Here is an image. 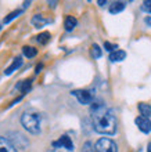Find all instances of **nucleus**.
<instances>
[{"label":"nucleus","mask_w":151,"mask_h":152,"mask_svg":"<svg viewBox=\"0 0 151 152\" xmlns=\"http://www.w3.org/2000/svg\"><path fill=\"white\" fill-rule=\"evenodd\" d=\"M91 123L93 127L100 134L112 136L116 132V116L114 111L105 107L103 101H93L90 107Z\"/></svg>","instance_id":"obj_1"},{"label":"nucleus","mask_w":151,"mask_h":152,"mask_svg":"<svg viewBox=\"0 0 151 152\" xmlns=\"http://www.w3.org/2000/svg\"><path fill=\"white\" fill-rule=\"evenodd\" d=\"M21 123L31 134H39L40 133V115L35 112H25L21 116Z\"/></svg>","instance_id":"obj_2"},{"label":"nucleus","mask_w":151,"mask_h":152,"mask_svg":"<svg viewBox=\"0 0 151 152\" xmlns=\"http://www.w3.org/2000/svg\"><path fill=\"white\" fill-rule=\"evenodd\" d=\"M7 141L14 147V148H20V149H27L29 147V141L28 138L21 134L20 132H10L7 134Z\"/></svg>","instance_id":"obj_3"},{"label":"nucleus","mask_w":151,"mask_h":152,"mask_svg":"<svg viewBox=\"0 0 151 152\" xmlns=\"http://www.w3.org/2000/svg\"><path fill=\"white\" fill-rule=\"evenodd\" d=\"M96 152H118V147L111 138H107V137H103V138H99L96 141L94 145Z\"/></svg>","instance_id":"obj_4"},{"label":"nucleus","mask_w":151,"mask_h":152,"mask_svg":"<svg viewBox=\"0 0 151 152\" xmlns=\"http://www.w3.org/2000/svg\"><path fill=\"white\" fill-rule=\"evenodd\" d=\"M72 94L78 98L80 104L83 105H89L93 102L94 100V96H93V93L89 91V90H75V91H72Z\"/></svg>","instance_id":"obj_5"},{"label":"nucleus","mask_w":151,"mask_h":152,"mask_svg":"<svg viewBox=\"0 0 151 152\" xmlns=\"http://www.w3.org/2000/svg\"><path fill=\"white\" fill-rule=\"evenodd\" d=\"M135 122H136V124H137V127H139L140 132L146 133V134L151 133V120L148 119V118H144V116H137Z\"/></svg>","instance_id":"obj_6"},{"label":"nucleus","mask_w":151,"mask_h":152,"mask_svg":"<svg viewBox=\"0 0 151 152\" xmlns=\"http://www.w3.org/2000/svg\"><path fill=\"white\" fill-rule=\"evenodd\" d=\"M53 147H56V148H65V149H68V151H72V149H74L72 140L68 136L60 137L57 141H54V142H53Z\"/></svg>","instance_id":"obj_7"},{"label":"nucleus","mask_w":151,"mask_h":152,"mask_svg":"<svg viewBox=\"0 0 151 152\" xmlns=\"http://www.w3.org/2000/svg\"><path fill=\"white\" fill-rule=\"evenodd\" d=\"M0 152H17V149L8 142L6 137L0 136Z\"/></svg>","instance_id":"obj_8"},{"label":"nucleus","mask_w":151,"mask_h":152,"mask_svg":"<svg viewBox=\"0 0 151 152\" xmlns=\"http://www.w3.org/2000/svg\"><path fill=\"white\" fill-rule=\"evenodd\" d=\"M125 58H126V53L123 50H115V51H112L110 54V60L112 62H119V61H123Z\"/></svg>","instance_id":"obj_9"},{"label":"nucleus","mask_w":151,"mask_h":152,"mask_svg":"<svg viewBox=\"0 0 151 152\" xmlns=\"http://www.w3.org/2000/svg\"><path fill=\"white\" fill-rule=\"evenodd\" d=\"M47 22H50V20H46L42 14L33 15V18H32V24L35 25V28H42V26H44Z\"/></svg>","instance_id":"obj_10"},{"label":"nucleus","mask_w":151,"mask_h":152,"mask_svg":"<svg viewBox=\"0 0 151 152\" xmlns=\"http://www.w3.org/2000/svg\"><path fill=\"white\" fill-rule=\"evenodd\" d=\"M125 7H126L125 1H114V3L110 6V12H111V14H118V12L123 11Z\"/></svg>","instance_id":"obj_11"},{"label":"nucleus","mask_w":151,"mask_h":152,"mask_svg":"<svg viewBox=\"0 0 151 152\" xmlns=\"http://www.w3.org/2000/svg\"><path fill=\"white\" fill-rule=\"evenodd\" d=\"M21 65H22V60H21L20 57H18V58H15V60L13 61V64L10 65V66H8V68L6 69V71H4V73H6V75H11V73L14 72L15 69L20 68Z\"/></svg>","instance_id":"obj_12"},{"label":"nucleus","mask_w":151,"mask_h":152,"mask_svg":"<svg viewBox=\"0 0 151 152\" xmlns=\"http://www.w3.org/2000/svg\"><path fill=\"white\" fill-rule=\"evenodd\" d=\"M76 25H78V21H76L75 17H67V18H65V22H64L65 31H68V32H71V31H72L74 28H75Z\"/></svg>","instance_id":"obj_13"},{"label":"nucleus","mask_w":151,"mask_h":152,"mask_svg":"<svg viewBox=\"0 0 151 152\" xmlns=\"http://www.w3.org/2000/svg\"><path fill=\"white\" fill-rule=\"evenodd\" d=\"M139 111H140V113H141V116H144V118H148V119H150V116H151V107H150V104L140 102V104H139Z\"/></svg>","instance_id":"obj_14"},{"label":"nucleus","mask_w":151,"mask_h":152,"mask_svg":"<svg viewBox=\"0 0 151 152\" xmlns=\"http://www.w3.org/2000/svg\"><path fill=\"white\" fill-rule=\"evenodd\" d=\"M50 33L49 32H43V33H40V35H38L36 36V42L38 43H40V44H46V43H49V40H50Z\"/></svg>","instance_id":"obj_15"},{"label":"nucleus","mask_w":151,"mask_h":152,"mask_svg":"<svg viewBox=\"0 0 151 152\" xmlns=\"http://www.w3.org/2000/svg\"><path fill=\"white\" fill-rule=\"evenodd\" d=\"M22 53H24V56L28 57V58H32V57H35L36 54H38L36 48L31 47V46H25V47L22 48Z\"/></svg>","instance_id":"obj_16"},{"label":"nucleus","mask_w":151,"mask_h":152,"mask_svg":"<svg viewBox=\"0 0 151 152\" xmlns=\"http://www.w3.org/2000/svg\"><path fill=\"white\" fill-rule=\"evenodd\" d=\"M17 88H20L21 93H28L29 88H31V80H24V82H21L18 86H17Z\"/></svg>","instance_id":"obj_17"},{"label":"nucleus","mask_w":151,"mask_h":152,"mask_svg":"<svg viewBox=\"0 0 151 152\" xmlns=\"http://www.w3.org/2000/svg\"><path fill=\"white\" fill-rule=\"evenodd\" d=\"M20 14H22V10H15V11H13L11 14H8L6 18H4V24H8V22H11L14 18H17V17L20 15Z\"/></svg>","instance_id":"obj_18"},{"label":"nucleus","mask_w":151,"mask_h":152,"mask_svg":"<svg viewBox=\"0 0 151 152\" xmlns=\"http://www.w3.org/2000/svg\"><path fill=\"white\" fill-rule=\"evenodd\" d=\"M90 53H91V57H94V58H100L101 54H103V53H101V48L99 47V44H93Z\"/></svg>","instance_id":"obj_19"},{"label":"nucleus","mask_w":151,"mask_h":152,"mask_svg":"<svg viewBox=\"0 0 151 152\" xmlns=\"http://www.w3.org/2000/svg\"><path fill=\"white\" fill-rule=\"evenodd\" d=\"M80 152H96L94 145L91 144L90 141H86V142L83 144V148H82V151Z\"/></svg>","instance_id":"obj_20"},{"label":"nucleus","mask_w":151,"mask_h":152,"mask_svg":"<svg viewBox=\"0 0 151 152\" xmlns=\"http://www.w3.org/2000/svg\"><path fill=\"white\" fill-rule=\"evenodd\" d=\"M141 11L147 12V14H150L151 12V1H143V4H141Z\"/></svg>","instance_id":"obj_21"},{"label":"nucleus","mask_w":151,"mask_h":152,"mask_svg":"<svg viewBox=\"0 0 151 152\" xmlns=\"http://www.w3.org/2000/svg\"><path fill=\"white\" fill-rule=\"evenodd\" d=\"M104 47H105V50H107V51H115L116 48V46H114V44H111V43H108V42H105V43H104Z\"/></svg>","instance_id":"obj_22"},{"label":"nucleus","mask_w":151,"mask_h":152,"mask_svg":"<svg viewBox=\"0 0 151 152\" xmlns=\"http://www.w3.org/2000/svg\"><path fill=\"white\" fill-rule=\"evenodd\" d=\"M144 22H146V25H148V26H151V15L146 17V18H144Z\"/></svg>","instance_id":"obj_23"},{"label":"nucleus","mask_w":151,"mask_h":152,"mask_svg":"<svg viewBox=\"0 0 151 152\" xmlns=\"http://www.w3.org/2000/svg\"><path fill=\"white\" fill-rule=\"evenodd\" d=\"M42 68H43V65H42V64L38 65V66H36V73H39L40 71H42Z\"/></svg>","instance_id":"obj_24"},{"label":"nucleus","mask_w":151,"mask_h":152,"mask_svg":"<svg viewBox=\"0 0 151 152\" xmlns=\"http://www.w3.org/2000/svg\"><path fill=\"white\" fill-rule=\"evenodd\" d=\"M49 4H50V6L54 8V7H56V4H57V1H49Z\"/></svg>","instance_id":"obj_25"},{"label":"nucleus","mask_w":151,"mask_h":152,"mask_svg":"<svg viewBox=\"0 0 151 152\" xmlns=\"http://www.w3.org/2000/svg\"><path fill=\"white\" fill-rule=\"evenodd\" d=\"M147 152H151V144H148V149H147Z\"/></svg>","instance_id":"obj_26"}]
</instances>
